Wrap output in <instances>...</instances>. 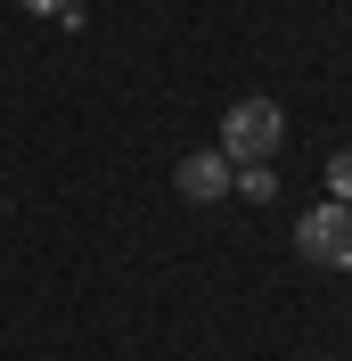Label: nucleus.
I'll list each match as a JSON object with an SVG mask.
<instances>
[{"mask_svg":"<svg viewBox=\"0 0 352 361\" xmlns=\"http://www.w3.org/2000/svg\"><path fill=\"white\" fill-rule=\"evenodd\" d=\"M279 148H287V107L279 99L254 90V99H238V107L221 115V157L230 164H270Z\"/></svg>","mask_w":352,"mask_h":361,"instance_id":"nucleus-1","label":"nucleus"},{"mask_svg":"<svg viewBox=\"0 0 352 361\" xmlns=\"http://www.w3.org/2000/svg\"><path fill=\"white\" fill-rule=\"evenodd\" d=\"M295 255H303V263H320V271H352V205L320 197L303 222H295Z\"/></svg>","mask_w":352,"mask_h":361,"instance_id":"nucleus-2","label":"nucleus"},{"mask_svg":"<svg viewBox=\"0 0 352 361\" xmlns=\"http://www.w3.org/2000/svg\"><path fill=\"white\" fill-rule=\"evenodd\" d=\"M230 173H238V164L221 157V148H197V157L172 164V189H180L189 205H221V197H230Z\"/></svg>","mask_w":352,"mask_h":361,"instance_id":"nucleus-3","label":"nucleus"},{"mask_svg":"<svg viewBox=\"0 0 352 361\" xmlns=\"http://www.w3.org/2000/svg\"><path fill=\"white\" fill-rule=\"evenodd\" d=\"M230 189H238V197H254V205H270V197H279V164H238V173H230Z\"/></svg>","mask_w":352,"mask_h":361,"instance_id":"nucleus-4","label":"nucleus"},{"mask_svg":"<svg viewBox=\"0 0 352 361\" xmlns=\"http://www.w3.org/2000/svg\"><path fill=\"white\" fill-rule=\"evenodd\" d=\"M328 197L352 205V148H336V157H328Z\"/></svg>","mask_w":352,"mask_h":361,"instance_id":"nucleus-5","label":"nucleus"},{"mask_svg":"<svg viewBox=\"0 0 352 361\" xmlns=\"http://www.w3.org/2000/svg\"><path fill=\"white\" fill-rule=\"evenodd\" d=\"M25 8H33V17H74L82 0H25Z\"/></svg>","mask_w":352,"mask_h":361,"instance_id":"nucleus-6","label":"nucleus"}]
</instances>
